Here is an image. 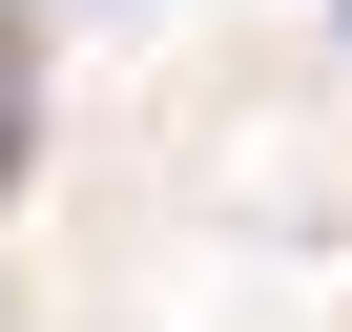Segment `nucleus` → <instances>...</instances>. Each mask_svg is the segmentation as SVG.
Returning a JSON list of instances; mask_svg holds the SVG:
<instances>
[{"instance_id": "nucleus-1", "label": "nucleus", "mask_w": 352, "mask_h": 332, "mask_svg": "<svg viewBox=\"0 0 352 332\" xmlns=\"http://www.w3.org/2000/svg\"><path fill=\"white\" fill-rule=\"evenodd\" d=\"M21 125H42V63H21V21H0V187H21Z\"/></svg>"}]
</instances>
